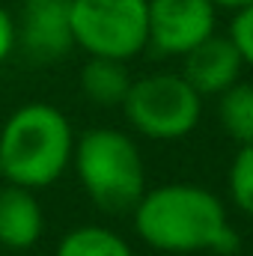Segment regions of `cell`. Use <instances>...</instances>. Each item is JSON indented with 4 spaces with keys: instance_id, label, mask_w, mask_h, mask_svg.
Here are the masks:
<instances>
[{
    "instance_id": "obj_6",
    "label": "cell",
    "mask_w": 253,
    "mask_h": 256,
    "mask_svg": "<svg viewBox=\"0 0 253 256\" xmlns=\"http://www.w3.org/2000/svg\"><path fill=\"white\" fill-rule=\"evenodd\" d=\"M218 33L212 0H149V48L161 57H185Z\"/></svg>"
},
{
    "instance_id": "obj_13",
    "label": "cell",
    "mask_w": 253,
    "mask_h": 256,
    "mask_svg": "<svg viewBox=\"0 0 253 256\" xmlns=\"http://www.w3.org/2000/svg\"><path fill=\"white\" fill-rule=\"evenodd\" d=\"M226 194L238 212L253 218V143L238 146L226 173Z\"/></svg>"
},
{
    "instance_id": "obj_5",
    "label": "cell",
    "mask_w": 253,
    "mask_h": 256,
    "mask_svg": "<svg viewBox=\"0 0 253 256\" xmlns=\"http://www.w3.org/2000/svg\"><path fill=\"white\" fill-rule=\"evenodd\" d=\"M72 36L90 57L128 63L149 48V0H72Z\"/></svg>"
},
{
    "instance_id": "obj_11",
    "label": "cell",
    "mask_w": 253,
    "mask_h": 256,
    "mask_svg": "<svg viewBox=\"0 0 253 256\" xmlns=\"http://www.w3.org/2000/svg\"><path fill=\"white\" fill-rule=\"evenodd\" d=\"M54 256H134V250L116 230L84 224V226L68 230L57 242Z\"/></svg>"
},
{
    "instance_id": "obj_8",
    "label": "cell",
    "mask_w": 253,
    "mask_h": 256,
    "mask_svg": "<svg viewBox=\"0 0 253 256\" xmlns=\"http://www.w3.org/2000/svg\"><path fill=\"white\" fill-rule=\"evenodd\" d=\"M244 60L230 36L212 33L182 57V78L200 96H220L236 80H242Z\"/></svg>"
},
{
    "instance_id": "obj_2",
    "label": "cell",
    "mask_w": 253,
    "mask_h": 256,
    "mask_svg": "<svg viewBox=\"0 0 253 256\" xmlns=\"http://www.w3.org/2000/svg\"><path fill=\"white\" fill-rule=\"evenodd\" d=\"M74 128L60 108L27 102L0 126V176L3 182L42 191L60 182L74 155Z\"/></svg>"
},
{
    "instance_id": "obj_12",
    "label": "cell",
    "mask_w": 253,
    "mask_h": 256,
    "mask_svg": "<svg viewBox=\"0 0 253 256\" xmlns=\"http://www.w3.org/2000/svg\"><path fill=\"white\" fill-rule=\"evenodd\" d=\"M218 120L230 140L253 143V84L236 80L230 90L218 96Z\"/></svg>"
},
{
    "instance_id": "obj_17",
    "label": "cell",
    "mask_w": 253,
    "mask_h": 256,
    "mask_svg": "<svg viewBox=\"0 0 253 256\" xmlns=\"http://www.w3.org/2000/svg\"><path fill=\"white\" fill-rule=\"evenodd\" d=\"M0 256H12V254H9V250H6V254H0Z\"/></svg>"
},
{
    "instance_id": "obj_16",
    "label": "cell",
    "mask_w": 253,
    "mask_h": 256,
    "mask_svg": "<svg viewBox=\"0 0 253 256\" xmlns=\"http://www.w3.org/2000/svg\"><path fill=\"white\" fill-rule=\"evenodd\" d=\"M212 3H214L218 9H232V12H236V9L248 6V3H253V0H212Z\"/></svg>"
},
{
    "instance_id": "obj_4",
    "label": "cell",
    "mask_w": 253,
    "mask_h": 256,
    "mask_svg": "<svg viewBox=\"0 0 253 256\" xmlns=\"http://www.w3.org/2000/svg\"><path fill=\"white\" fill-rule=\"evenodd\" d=\"M128 126L146 140H182L200 126L202 96L182 78V72H152L131 80L120 104Z\"/></svg>"
},
{
    "instance_id": "obj_10",
    "label": "cell",
    "mask_w": 253,
    "mask_h": 256,
    "mask_svg": "<svg viewBox=\"0 0 253 256\" xmlns=\"http://www.w3.org/2000/svg\"><path fill=\"white\" fill-rule=\"evenodd\" d=\"M131 80L128 66L114 57H90L80 68V92L98 108H120Z\"/></svg>"
},
{
    "instance_id": "obj_15",
    "label": "cell",
    "mask_w": 253,
    "mask_h": 256,
    "mask_svg": "<svg viewBox=\"0 0 253 256\" xmlns=\"http://www.w3.org/2000/svg\"><path fill=\"white\" fill-rule=\"evenodd\" d=\"M18 48V27H15V15L0 3V66L12 57V51Z\"/></svg>"
},
{
    "instance_id": "obj_1",
    "label": "cell",
    "mask_w": 253,
    "mask_h": 256,
    "mask_svg": "<svg viewBox=\"0 0 253 256\" xmlns=\"http://www.w3.org/2000/svg\"><path fill=\"white\" fill-rule=\"evenodd\" d=\"M131 220L140 242L161 254L236 256L242 248V238L226 218L224 200L190 182L146 188L131 208Z\"/></svg>"
},
{
    "instance_id": "obj_9",
    "label": "cell",
    "mask_w": 253,
    "mask_h": 256,
    "mask_svg": "<svg viewBox=\"0 0 253 256\" xmlns=\"http://www.w3.org/2000/svg\"><path fill=\"white\" fill-rule=\"evenodd\" d=\"M45 232V212L36 191L6 182L0 188V248L9 254H24L39 244Z\"/></svg>"
},
{
    "instance_id": "obj_3",
    "label": "cell",
    "mask_w": 253,
    "mask_h": 256,
    "mask_svg": "<svg viewBox=\"0 0 253 256\" xmlns=\"http://www.w3.org/2000/svg\"><path fill=\"white\" fill-rule=\"evenodd\" d=\"M74 173L84 194L108 214H122L146 194V161L134 137L120 128H90L74 140Z\"/></svg>"
},
{
    "instance_id": "obj_7",
    "label": "cell",
    "mask_w": 253,
    "mask_h": 256,
    "mask_svg": "<svg viewBox=\"0 0 253 256\" xmlns=\"http://www.w3.org/2000/svg\"><path fill=\"white\" fill-rule=\"evenodd\" d=\"M18 48L36 63H57L74 48L72 36V0H21Z\"/></svg>"
},
{
    "instance_id": "obj_14",
    "label": "cell",
    "mask_w": 253,
    "mask_h": 256,
    "mask_svg": "<svg viewBox=\"0 0 253 256\" xmlns=\"http://www.w3.org/2000/svg\"><path fill=\"white\" fill-rule=\"evenodd\" d=\"M226 36L236 42V48H238V54H242L244 66H253V3L242 6V9H236Z\"/></svg>"
}]
</instances>
